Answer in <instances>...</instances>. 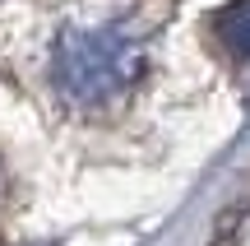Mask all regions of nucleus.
<instances>
[{
	"instance_id": "f03ea898",
	"label": "nucleus",
	"mask_w": 250,
	"mask_h": 246,
	"mask_svg": "<svg viewBox=\"0 0 250 246\" xmlns=\"http://www.w3.org/2000/svg\"><path fill=\"white\" fill-rule=\"evenodd\" d=\"M213 37L236 56L241 65H250V0H232L213 14Z\"/></svg>"
},
{
	"instance_id": "f257e3e1",
	"label": "nucleus",
	"mask_w": 250,
	"mask_h": 246,
	"mask_svg": "<svg viewBox=\"0 0 250 246\" xmlns=\"http://www.w3.org/2000/svg\"><path fill=\"white\" fill-rule=\"evenodd\" d=\"M144 74V37L130 23L65 28L51 46V79L65 102L102 107Z\"/></svg>"
}]
</instances>
